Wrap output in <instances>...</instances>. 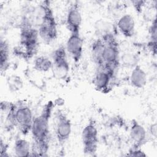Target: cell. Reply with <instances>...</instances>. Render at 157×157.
Here are the masks:
<instances>
[{
	"label": "cell",
	"mask_w": 157,
	"mask_h": 157,
	"mask_svg": "<svg viewBox=\"0 0 157 157\" xmlns=\"http://www.w3.org/2000/svg\"><path fill=\"white\" fill-rule=\"evenodd\" d=\"M54 107V102L48 101L44 105L40 114L34 117L30 131L32 137L31 156L48 155L50 142L49 123Z\"/></svg>",
	"instance_id": "cell-1"
},
{
	"label": "cell",
	"mask_w": 157,
	"mask_h": 157,
	"mask_svg": "<svg viewBox=\"0 0 157 157\" xmlns=\"http://www.w3.org/2000/svg\"><path fill=\"white\" fill-rule=\"evenodd\" d=\"M34 25L37 29L39 37L46 44H50L58 37L57 23L50 2H41L34 10Z\"/></svg>",
	"instance_id": "cell-2"
},
{
	"label": "cell",
	"mask_w": 157,
	"mask_h": 157,
	"mask_svg": "<svg viewBox=\"0 0 157 157\" xmlns=\"http://www.w3.org/2000/svg\"><path fill=\"white\" fill-rule=\"evenodd\" d=\"M1 111L6 113V120L9 124L18 128L21 134H28L34 120L31 108L25 103L2 102Z\"/></svg>",
	"instance_id": "cell-3"
},
{
	"label": "cell",
	"mask_w": 157,
	"mask_h": 157,
	"mask_svg": "<svg viewBox=\"0 0 157 157\" xmlns=\"http://www.w3.org/2000/svg\"><path fill=\"white\" fill-rule=\"evenodd\" d=\"M33 19L24 17L20 23V54L26 59L32 58L38 51L39 35Z\"/></svg>",
	"instance_id": "cell-4"
},
{
	"label": "cell",
	"mask_w": 157,
	"mask_h": 157,
	"mask_svg": "<svg viewBox=\"0 0 157 157\" xmlns=\"http://www.w3.org/2000/svg\"><path fill=\"white\" fill-rule=\"evenodd\" d=\"M99 37L102 39L105 42L102 56L104 66L116 71L120 64L118 42L112 32L106 31Z\"/></svg>",
	"instance_id": "cell-5"
},
{
	"label": "cell",
	"mask_w": 157,
	"mask_h": 157,
	"mask_svg": "<svg viewBox=\"0 0 157 157\" xmlns=\"http://www.w3.org/2000/svg\"><path fill=\"white\" fill-rule=\"evenodd\" d=\"M81 139L84 154L94 155L98 150L99 137L98 130L93 120H90L82 129Z\"/></svg>",
	"instance_id": "cell-6"
},
{
	"label": "cell",
	"mask_w": 157,
	"mask_h": 157,
	"mask_svg": "<svg viewBox=\"0 0 157 157\" xmlns=\"http://www.w3.org/2000/svg\"><path fill=\"white\" fill-rule=\"evenodd\" d=\"M54 76L59 80L66 79L70 71L65 47L60 45L52 53V68Z\"/></svg>",
	"instance_id": "cell-7"
},
{
	"label": "cell",
	"mask_w": 157,
	"mask_h": 157,
	"mask_svg": "<svg viewBox=\"0 0 157 157\" xmlns=\"http://www.w3.org/2000/svg\"><path fill=\"white\" fill-rule=\"evenodd\" d=\"M55 132L57 142L63 145L69 139L72 132V124L70 119L61 110L55 112Z\"/></svg>",
	"instance_id": "cell-8"
},
{
	"label": "cell",
	"mask_w": 157,
	"mask_h": 157,
	"mask_svg": "<svg viewBox=\"0 0 157 157\" xmlns=\"http://www.w3.org/2000/svg\"><path fill=\"white\" fill-rule=\"evenodd\" d=\"M115 71L106 67H96L93 83L95 89L102 93H108L112 89V82Z\"/></svg>",
	"instance_id": "cell-9"
},
{
	"label": "cell",
	"mask_w": 157,
	"mask_h": 157,
	"mask_svg": "<svg viewBox=\"0 0 157 157\" xmlns=\"http://www.w3.org/2000/svg\"><path fill=\"white\" fill-rule=\"evenodd\" d=\"M82 22V17L80 12V4L78 1H74L68 7L66 18V26L67 29L71 33H80Z\"/></svg>",
	"instance_id": "cell-10"
},
{
	"label": "cell",
	"mask_w": 157,
	"mask_h": 157,
	"mask_svg": "<svg viewBox=\"0 0 157 157\" xmlns=\"http://www.w3.org/2000/svg\"><path fill=\"white\" fill-rule=\"evenodd\" d=\"M66 50L75 63H78L83 51V40L78 33H71L66 44Z\"/></svg>",
	"instance_id": "cell-11"
},
{
	"label": "cell",
	"mask_w": 157,
	"mask_h": 157,
	"mask_svg": "<svg viewBox=\"0 0 157 157\" xmlns=\"http://www.w3.org/2000/svg\"><path fill=\"white\" fill-rule=\"evenodd\" d=\"M129 137L132 142V148H140L147 142V131L136 119L131 120Z\"/></svg>",
	"instance_id": "cell-12"
},
{
	"label": "cell",
	"mask_w": 157,
	"mask_h": 157,
	"mask_svg": "<svg viewBox=\"0 0 157 157\" xmlns=\"http://www.w3.org/2000/svg\"><path fill=\"white\" fill-rule=\"evenodd\" d=\"M117 28L120 33L127 38L132 37L135 33V21L130 14L121 16L118 22Z\"/></svg>",
	"instance_id": "cell-13"
},
{
	"label": "cell",
	"mask_w": 157,
	"mask_h": 157,
	"mask_svg": "<svg viewBox=\"0 0 157 157\" xmlns=\"http://www.w3.org/2000/svg\"><path fill=\"white\" fill-rule=\"evenodd\" d=\"M129 81L132 86L135 88H143L147 83V75L140 65L134 66L129 76Z\"/></svg>",
	"instance_id": "cell-14"
},
{
	"label": "cell",
	"mask_w": 157,
	"mask_h": 157,
	"mask_svg": "<svg viewBox=\"0 0 157 157\" xmlns=\"http://www.w3.org/2000/svg\"><path fill=\"white\" fill-rule=\"evenodd\" d=\"M105 47V42L101 37L96 39L91 44V56L96 67L104 66L102 61L103 52Z\"/></svg>",
	"instance_id": "cell-15"
},
{
	"label": "cell",
	"mask_w": 157,
	"mask_h": 157,
	"mask_svg": "<svg viewBox=\"0 0 157 157\" xmlns=\"http://www.w3.org/2000/svg\"><path fill=\"white\" fill-rule=\"evenodd\" d=\"M9 48L7 41L1 39L0 42V69L1 72L6 71L9 67Z\"/></svg>",
	"instance_id": "cell-16"
},
{
	"label": "cell",
	"mask_w": 157,
	"mask_h": 157,
	"mask_svg": "<svg viewBox=\"0 0 157 157\" xmlns=\"http://www.w3.org/2000/svg\"><path fill=\"white\" fill-rule=\"evenodd\" d=\"M13 151L16 156L28 157L31 155L29 142L22 138L17 139L13 145Z\"/></svg>",
	"instance_id": "cell-17"
},
{
	"label": "cell",
	"mask_w": 157,
	"mask_h": 157,
	"mask_svg": "<svg viewBox=\"0 0 157 157\" xmlns=\"http://www.w3.org/2000/svg\"><path fill=\"white\" fill-rule=\"evenodd\" d=\"M149 40L147 43L148 50L153 55H156V44H157V21L155 17L148 29Z\"/></svg>",
	"instance_id": "cell-18"
},
{
	"label": "cell",
	"mask_w": 157,
	"mask_h": 157,
	"mask_svg": "<svg viewBox=\"0 0 157 157\" xmlns=\"http://www.w3.org/2000/svg\"><path fill=\"white\" fill-rule=\"evenodd\" d=\"M33 67L39 72H47L52 68V61L45 56H40L34 60Z\"/></svg>",
	"instance_id": "cell-19"
},
{
	"label": "cell",
	"mask_w": 157,
	"mask_h": 157,
	"mask_svg": "<svg viewBox=\"0 0 157 157\" xmlns=\"http://www.w3.org/2000/svg\"><path fill=\"white\" fill-rule=\"evenodd\" d=\"M126 67H134L138 64V57L135 54L126 53L120 57V62Z\"/></svg>",
	"instance_id": "cell-20"
},
{
	"label": "cell",
	"mask_w": 157,
	"mask_h": 157,
	"mask_svg": "<svg viewBox=\"0 0 157 157\" xmlns=\"http://www.w3.org/2000/svg\"><path fill=\"white\" fill-rule=\"evenodd\" d=\"M128 156H134V157H139V156H147L145 153L140 148H136L131 147L128 153L126 154Z\"/></svg>",
	"instance_id": "cell-21"
},
{
	"label": "cell",
	"mask_w": 157,
	"mask_h": 157,
	"mask_svg": "<svg viewBox=\"0 0 157 157\" xmlns=\"http://www.w3.org/2000/svg\"><path fill=\"white\" fill-rule=\"evenodd\" d=\"M132 6H134L136 11L138 13H140L144 6L145 1H132Z\"/></svg>",
	"instance_id": "cell-22"
},
{
	"label": "cell",
	"mask_w": 157,
	"mask_h": 157,
	"mask_svg": "<svg viewBox=\"0 0 157 157\" xmlns=\"http://www.w3.org/2000/svg\"><path fill=\"white\" fill-rule=\"evenodd\" d=\"M7 144L3 142L2 139H1V157H9V155L7 153Z\"/></svg>",
	"instance_id": "cell-23"
},
{
	"label": "cell",
	"mask_w": 157,
	"mask_h": 157,
	"mask_svg": "<svg viewBox=\"0 0 157 157\" xmlns=\"http://www.w3.org/2000/svg\"><path fill=\"white\" fill-rule=\"evenodd\" d=\"M150 133L151 134V135L155 137L156 138V123H154V124H152L150 126Z\"/></svg>",
	"instance_id": "cell-24"
}]
</instances>
